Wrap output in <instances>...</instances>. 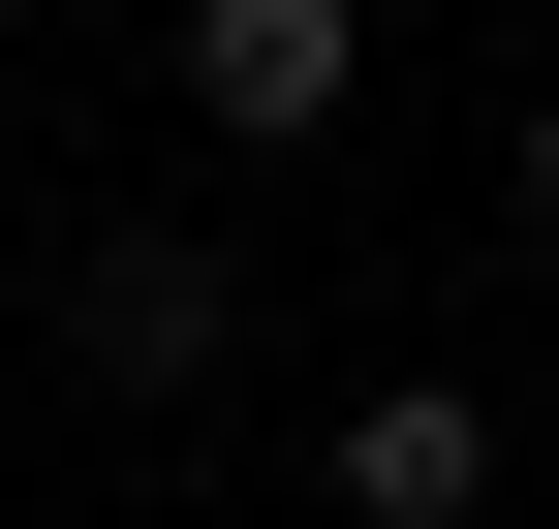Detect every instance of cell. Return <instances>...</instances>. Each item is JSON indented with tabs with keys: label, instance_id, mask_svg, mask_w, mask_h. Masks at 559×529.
<instances>
[{
	"label": "cell",
	"instance_id": "cell-2",
	"mask_svg": "<svg viewBox=\"0 0 559 529\" xmlns=\"http://www.w3.org/2000/svg\"><path fill=\"white\" fill-rule=\"evenodd\" d=\"M218 343H249V249H218V219H124V249H94V374H124V405H187Z\"/></svg>",
	"mask_w": 559,
	"mask_h": 529
},
{
	"label": "cell",
	"instance_id": "cell-3",
	"mask_svg": "<svg viewBox=\"0 0 559 529\" xmlns=\"http://www.w3.org/2000/svg\"><path fill=\"white\" fill-rule=\"evenodd\" d=\"M342 529H498V405L466 374H342Z\"/></svg>",
	"mask_w": 559,
	"mask_h": 529
},
{
	"label": "cell",
	"instance_id": "cell-4",
	"mask_svg": "<svg viewBox=\"0 0 559 529\" xmlns=\"http://www.w3.org/2000/svg\"><path fill=\"white\" fill-rule=\"evenodd\" d=\"M528 219H559V94H528Z\"/></svg>",
	"mask_w": 559,
	"mask_h": 529
},
{
	"label": "cell",
	"instance_id": "cell-1",
	"mask_svg": "<svg viewBox=\"0 0 559 529\" xmlns=\"http://www.w3.org/2000/svg\"><path fill=\"white\" fill-rule=\"evenodd\" d=\"M342 94H373V0H187V125H249V156H311Z\"/></svg>",
	"mask_w": 559,
	"mask_h": 529
}]
</instances>
